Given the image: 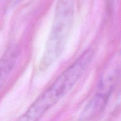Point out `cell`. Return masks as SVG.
I'll return each instance as SVG.
<instances>
[{
	"label": "cell",
	"mask_w": 121,
	"mask_h": 121,
	"mask_svg": "<svg viewBox=\"0 0 121 121\" xmlns=\"http://www.w3.org/2000/svg\"><path fill=\"white\" fill-rule=\"evenodd\" d=\"M93 56L91 48L87 49L64 70L54 82L33 103L26 113L15 121H39L48 110L71 91L81 78Z\"/></svg>",
	"instance_id": "6da1fadb"
},
{
	"label": "cell",
	"mask_w": 121,
	"mask_h": 121,
	"mask_svg": "<svg viewBox=\"0 0 121 121\" xmlns=\"http://www.w3.org/2000/svg\"><path fill=\"white\" fill-rule=\"evenodd\" d=\"M74 16L73 0H58L52 30L40 67L46 69L60 57L70 32Z\"/></svg>",
	"instance_id": "7a4b0ae2"
},
{
	"label": "cell",
	"mask_w": 121,
	"mask_h": 121,
	"mask_svg": "<svg viewBox=\"0 0 121 121\" xmlns=\"http://www.w3.org/2000/svg\"><path fill=\"white\" fill-rule=\"evenodd\" d=\"M109 97V95L97 91L83 110L80 116V120H90L100 113L105 108Z\"/></svg>",
	"instance_id": "3957f363"
},
{
	"label": "cell",
	"mask_w": 121,
	"mask_h": 121,
	"mask_svg": "<svg viewBox=\"0 0 121 121\" xmlns=\"http://www.w3.org/2000/svg\"><path fill=\"white\" fill-rule=\"evenodd\" d=\"M16 47H11L8 49L0 60V89L13 70L18 57Z\"/></svg>",
	"instance_id": "277c9868"
}]
</instances>
